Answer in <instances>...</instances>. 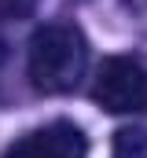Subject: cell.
<instances>
[{"label":"cell","instance_id":"7a4b0ae2","mask_svg":"<svg viewBox=\"0 0 147 158\" xmlns=\"http://www.w3.org/2000/svg\"><path fill=\"white\" fill-rule=\"evenodd\" d=\"M92 99L110 114L144 110L147 107V70L129 55L103 59V66L96 74V85H92Z\"/></svg>","mask_w":147,"mask_h":158},{"label":"cell","instance_id":"3957f363","mask_svg":"<svg viewBox=\"0 0 147 158\" xmlns=\"http://www.w3.org/2000/svg\"><path fill=\"white\" fill-rule=\"evenodd\" d=\"M4 158H88V143L70 121H48L33 132L19 136Z\"/></svg>","mask_w":147,"mask_h":158},{"label":"cell","instance_id":"8992f818","mask_svg":"<svg viewBox=\"0 0 147 158\" xmlns=\"http://www.w3.org/2000/svg\"><path fill=\"white\" fill-rule=\"evenodd\" d=\"M132 7H140V11H147V0H129Z\"/></svg>","mask_w":147,"mask_h":158},{"label":"cell","instance_id":"277c9868","mask_svg":"<svg viewBox=\"0 0 147 158\" xmlns=\"http://www.w3.org/2000/svg\"><path fill=\"white\" fill-rule=\"evenodd\" d=\"M110 155L114 158H147V129L144 125H125L114 132V143H110Z\"/></svg>","mask_w":147,"mask_h":158},{"label":"cell","instance_id":"5b68a950","mask_svg":"<svg viewBox=\"0 0 147 158\" xmlns=\"http://www.w3.org/2000/svg\"><path fill=\"white\" fill-rule=\"evenodd\" d=\"M37 0H0V22H11V19H22L33 11Z\"/></svg>","mask_w":147,"mask_h":158},{"label":"cell","instance_id":"6da1fadb","mask_svg":"<svg viewBox=\"0 0 147 158\" xmlns=\"http://www.w3.org/2000/svg\"><path fill=\"white\" fill-rule=\"evenodd\" d=\"M88 66V44L85 33L70 22H48L30 37L26 52V70L37 92L48 96H63L81 85Z\"/></svg>","mask_w":147,"mask_h":158}]
</instances>
